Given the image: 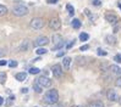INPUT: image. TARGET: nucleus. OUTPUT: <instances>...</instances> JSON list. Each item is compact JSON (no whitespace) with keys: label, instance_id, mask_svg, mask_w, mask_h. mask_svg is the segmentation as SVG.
<instances>
[{"label":"nucleus","instance_id":"nucleus-34","mask_svg":"<svg viewBox=\"0 0 121 107\" xmlns=\"http://www.w3.org/2000/svg\"><path fill=\"white\" fill-rule=\"evenodd\" d=\"M119 31H120V26H119V24H115V26H114V31H112V32H114V33H117Z\"/></svg>","mask_w":121,"mask_h":107},{"label":"nucleus","instance_id":"nucleus-25","mask_svg":"<svg viewBox=\"0 0 121 107\" xmlns=\"http://www.w3.org/2000/svg\"><path fill=\"white\" fill-rule=\"evenodd\" d=\"M97 54H98V56H106L108 55V52L103 49H97Z\"/></svg>","mask_w":121,"mask_h":107},{"label":"nucleus","instance_id":"nucleus-23","mask_svg":"<svg viewBox=\"0 0 121 107\" xmlns=\"http://www.w3.org/2000/svg\"><path fill=\"white\" fill-rule=\"evenodd\" d=\"M28 72H30L31 74H39L40 73V69L38 67H32V68L28 69Z\"/></svg>","mask_w":121,"mask_h":107},{"label":"nucleus","instance_id":"nucleus-32","mask_svg":"<svg viewBox=\"0 0 121 107\" xmlns=\"http://www.w3.org/2000/svg\"><path fill=\"white\" fill-rule=\"evenodd\" d=\"M49 107H65L62 103H59V102H56V103H53V105H49Z\"/></svg>","mask_w":121,"mask_h":107},{"label":"nucleus","instance_id":"nucleus-38","mask_svg":"<svg viewBox=\"0 0 121 107\" xmlns=\"http://www.w3.org/2000/svg\"><path fill=\"white\" fill-rule=\"evenodd\" d=\"M84 13H86L87 16H91V12H89V10H88V9H86V10H84Z\"/></svg>","mask_w":121,"mask_h":107},{"label":"nucleus","instance_id":"nucleus-43","mask_svg":"<svg viewBox=\"0 0 121 107\" xmlns=\"http://www.w3.org/2000/svg\"><path fill=\"white\" fill-rule=\"evenodd\" d=\"M119 8H120V10H121V4H119Z\"/></svg>","mask_w":121,"mask_h":107},{"label":"nucleus","instance_id":"nucleus-18","mask_svg":"<svg viewBox=\"0 0 121 107\" xmlns=\"http://www.w3.org/2000/svg\"><path fill=\"white\" fill-rule=\"evenodd\" d=\"M89 107H104V103L103 101H99V100H97V101H93L89 103Z\"/></svg>","mask_w":121,"mask_h":107},{"label":"nucleus","instance_id":"nucleus-3","mask_svg":"<svg viewBox=\"0 0 121 107\" xmlns=\"http://www.w3.org/2000/svg\"><path fill=\"white\" fill-rule=\"evenodd\" d=\"M30 26H31V28H33V29H35V31H39V29H42V28L44 27V21L42 20V18L35 17V18H33V20L31 21Z\"/></svg>","mask_w":121,"mask_h":107},{"label":"nucleus","instance_id":"nucleus-24","mask_svg":"<svg viewBox=\"0 0 121 107\" xmlns=\"http://www.w3.org/2000/svg\"><path fill=\"white\" fill-rule=\"evenodd\" d=\"M64 45H65V41L62 40V41H60V43H59V44H56V45H54L53 50H60V49H61V48H62Z\"/></svg>","mask_w":121,"mask_h":107},{"label":"nucleus","instance_id":"nucleus-19","mask_svg":"<svg viewBox=\"0 0 121 107\" xmlns=\"http://www.w3.org/2000/svg\"><path fill=\"white\" fill-rule=\"evenodd\" d=\"M18 50H21V51H27V50H28V41L27 40H23L22 44L20 45Z\"/></svg>","mask_w":121,"mask_h":107},{"label":"nucleus","instance_id":"nucleus-5","mask_svg":"<svg viewBox=\"0 0 121 107\" xmlns=\"http://www.w3.org/2000/svg\"><path fill=\"white\" fill-rule=\"evenodd\" d=\"M48 43H49V38L48 37H44V35H42V37H38L37 39L33 41V46L34 48H42V46L47 45Z\"/></svg>","mask_w":121,"mask_h":107},{"label":"nucleus","instance_id":"nucleus-37","mask_svg":"<svg viewBox=\"0 0 121 107\" xmlns=\"http://www.w3.org/2000/svg\"><path fill=\"white\" fill-rule=\"evenodd\" d=\"M21 91H22L23 94H27V92H28V89H27V88H22V90H21Z\"/></svg>","mask_w":121,"mask_h":107},{"label":"nucleus","instance_id":"nucleus-17","mask_svg":"<svg viewBox=\"0 0 121 107\" xmlns=\"http://www.w3.org/2000/svg\"><path fill=\"white\" fill-rule=\"evenodd\" d=\"M8 11H9V9L6 8L5 5L0 4V17H1V16H5L6 13H8Z\"/></svg>","mask_w":121,"mask_h":107},{"label":"nucleus","instance_id":"nucleus-1","mask_svg":"<svg viewBox=\"0 0 121 107\" xmlns=\"http://www.w3.org/2000/svg\"><path fill=\"white\" fill-rule=\"evenodd\" d=\"M44 102L48 103V105H53V103H56L59 101V92L56 89H50L45 92V95L43 97Z\"/></svg>","mask_w":121,"mask_h":107},{"label":"nucleus","instance_id":"nucleus-11","mask_svg":"<svg viewBox=\"0 0 121 107\" xmlns=\"http://www.w3.org/2000/svg\"><path fill=\"white\" fill-rule=\"evenodd\" d=\"M52 41H53L54 45H56V44H59L60 41H62V37L59 33H55V34H53V37H52Z\"/></svg>","mask_w":121,"mask_h":107},{"label":"nucleus","instance_id":"nucleus-10","mask_svg":"<svg viewBox=\"0 0 121 107\" xmlns=\"http://www.w3.org/2000/svg\"><path fill=\"white\" fill-rule=\"evenodd\" d=\"M105 41H106V44H109V45H115L116 44V38L114 37L112 34H109L105 37Z\"/></svg>","mask_w":121,"mask_h":107},{"label":"nucleus","instance_id":"nucleus-45","mask_svg":"<svg viewBox=\"0 0 121 107\" xmlns=\"http://www.w3.org/2000/svg\"><path fill=\"white\" fill-rule=\"evenodd\" d=\"M75 107H77V106H75Z\"/></svg>","mask_w":121,"mask_h":107},{"label":"nucleus","instance_id":"nucleus-4","mask_svg":"<svg viewBox=\"0 0 121 107\" xmlns=\"http://www.w3.org/2000/svg\"><path fill=\"white\" fill-rule=\"evenodd\" d=\"M35 83H38L42 88H49L52 85V80L45 75H39V78H37Z\"/></svg>","mask_w":121,"mask_h":107},{"label":"nucleus","instance_id":"nucleus-29","mask_svg":"<svg viewBox=\"0 0 121 107\" xmlns=\"http://www.w3.org/2000/svg\"><path fill=\"white\" fill-rule=\"evenodd\" d=\"M84 57H77V65H83L84 63Z\"/></svg>","mask_w":121,"mask_h":107},{"label":"nucleus","instance_id":"nucleus-21","mask_svg":"<svg viewBox=\"0 0 121 107\" xmlns=\"http://www.w3.org/2000/svg\"><path fill=\"white\" fill-rule=\"evenodd\" d=\"M88 39H89V34H88V33L82 32V33L80 34V40H81V41H87Z\"/></svg>","mask_w":121,"mask_h":107},{"label":"nucleus","instance_id":"nucleus-22","mask_svg":"<svg viewBox=\"0 0 121 107\" xmlns=\"http://www.w3.org/2000/svg\"><path fill=\"white\" fill-rule=\"evenodd\" d=\"M35 52H37V55H44V54H47L48 52V50L47 49H44V48H37V50H35Z\"/></svg>","mask_w":121,"mask_h":107},{"label":"nucleus","instance_id":"nucleus-20","mask_svg":"<svg viewBox=\"0 0 121 107\" xmlns=\"http://www.w3.org/2000/svg\"><path fill=\"white\" fill-rule=\"evenodd\" d=\"M66 10H67V12H69L70 16H73V15H75V9H73V6L71 5V4H67V5H66Z\"/></svg>","mask_w":121,"mask_h":107},{"label":"nucleus","instance_id":"nucleus-12","mask_svg":"<svg viewBox=\"0 0 121 107\" xmlns=\"http://www.w3.org/2000/svg\"><path fill=\"white\" fill-rule=\"evenodd\" d=\"M71 62H72L71 57H69V56L64 57V60H62V66H64V68H65V69H69L70 66H71Z\"/></svg>","mask_w":121,"mask_h":107},{"label":"nucleus","instance_id":"nucleus-31","mask_svg":"<svg viewBox=\"0 0 121 107\" xmlns=\"http://www.w3.org/2000/svg\"><path fill=\"white\" fill-rule=\"evenodd\" d=\"M92 4H93L94 6H100V5H102V1H100V0H93V1H92Z\"/></svg>","mask_w":121,"mask_h":107},{"label":"nucleus","instance_id":"nucleus-15","mask_svg":"<svg viewBox=\"0 0 121 107\" xmlns=\"http://www.w3.org/2000/svg\"><path fill=\"white\" fill-rule=\"evenodd\" d=\"M15 78H16V80H18V82H25L26 78H27V74L25 72H20V73H17L15 75Z\"/></svg>","mask_w":121,"mask_h":107},{"label":"nucleus","instance_id":"nucleus-30","mask_svg":"<svg viewBox=\"0 0 121 107\" xmlns=\"http://www.w3.org/2000/svg\"><path fill=\"white\" fill-rule=\"evenodd\" d=\"M115 84H116V87H117V88L121 89V77H119L117 79L115 80Z\"/></svg>","mask_w":121,"mask_h":107},{"label":"nucleus","instance_id":"nucleus-39","mask_svg":"<svg viewBox=\"0 0 121 107\" xmlns=\"http://www.w3.org/2000/svg\"><path fill=\"white\" fill-rule=\"evenodd\" d=\"M3 103H4V97H3V96H0V106H1Z\"/></svg>","mask_w":121,"mask_h":107},{"label":"nucleus","instance_id":"nucleus-28","mask_svg":"<svg viewBox=\"0 0 121 107\" xmlns=\"http://www.w3.org/2000/svg\"><path fill=\"white\" fill-rule=\"evenodd\" d=\"M114 61L117 62V63H121V55H115L114 56Z\"/></svg>","mask_w":121,"mask_h":107},{"label":"nucleus","instance_id":"nucleus-27","mask_svg":"<svg viewBox=\"0 0 121 107\" xmlns=\"http://www.w3.org/2000/svg\"><path fill=\"white\" fill-rule=\"evenodd\" d=\"M75 43H76V40H75V39H73V40H71L70 43H67V44H66V49H67V50H70L71 48H72V46L75 45Z\"/></svg>","mask_w":121,"mask_h":107},{"label":"nucleus","instance_id":"nucleus-36","mask_svg":"<svg viewBox=\"0 0 121 107\" xmlns=\"http://www.w3.org/2000/svg\"><path fill=\"white\" fill-rule=\"evenodd\" d=\"M5 65H8V62H6L5 60H1V61H0V66H5Z\"/></svg>","mask_w":121,"mask_h":107},{"label":"nucleus","instance_id":"nucleus-40","mask_svg":"<svg viewBox=\"0 0 121 107\" xmlns=\"http://www.w3.org/2000/svg\"><path fill=\"white\" fill-rule=\"evenodd\" d=\"M56 56H58V57H61V56H64V52L61 51V52H58V55H56Z\"/></svg>","mask_w":121,"mask_h":107},{"label":"nucleus","instance_id":"nucleus-13","mask_svg":"<svg viewBox=\"0 0 121 107\" xmlns=\"http://www.w3.org/2000/svg\"><path fill=\"white\" fill-rule=\"evenodd\" d=\"M71 26H72L73 29H80L81 26H82V22L78 18H75V20H72V22H71Z\"/></svg>","mask_w":121,"mask_h":107},{"label":"nucleus","instance_id":"nucleus-41","mask_svg":"<svg viewBox=\"0 0 121 107\" xmlns=\"http://www.w3.org/2000/svg\"><path fill=\"white\" fill-rule=\"evenodd\" d=\"M4 54H5V52L3 51V50H1V49H0V57H1V56H4Z\"/></svg>","mask_w":121,"mask_h":107},{"label":"nucleus","instance_id":"nucleus-8","mask_svg":"<svg viewBox=\"0 0 121 107\" xmlns=\"http://www.w3.org/2000/svg\"><path fill=\"white\" fill-rule=\"evenodd\" d=\"M49 27H50L53 31H58V29H60V27H61L60 20H59V18H53V20H50V22H49Z\"/></svg>","mask_w":121,"mask_h":107},{"label":"nucleus","instance_id":"nucleus-6","mask_svg":"<svg viewBox=\"0 0 121 107\" xmlns=\"http://www.w3.org/2000/svg\"><path fill=\"white\" fill-rule=\"evenodd\" d=\"M52 72H53V75L55 78H61L62 77V68L59 63H56V65H54L52 67Z\"/></svg>","mask_w":121,"mask_h":107},{"label":"nucleus","instance_id":"nucleus-14","mask_svg":"<svg viewBox=\"0 0 121 107\" xmlns=\"http://www.w3.org/2000/svg\"><path fill=\"white\" fill-rule=\"evenodd\" d=\"M110 71L114 73V74H116V75H120L121 77V68L116 65H111L110 66Z\"/></svg>","mask_w":121,"mask_h":107},{"label":"nucleus","instance_id":"nucleus-35","mask_svg":"<svg viewBox=\"0 0 121 107\" xmlns=\"http://www.w3.org/2000/svg\"><path fill=\"white\" fill-rule=\"evenodd\" d=\"M58 1H59V0H47L48 4H56Z\"/></svg>","mask_w":121,"mask_h":107},{"label":"nucleus","instance_id":"nucleus-9","mask_svg":"<svg viewBox=\"0 0 121 107\" xmlns=\"http://www.w3.org/2000/svg\"><path fill=\"white\" fill-rule=\"evenodd\" d=\"M106 97H108L110 101H112V102H115V101H117L119 100V95H117V92L114 90V89H110L108 92H106Z\"/></svg>","mask_w":121,"mask_h":107},{"label":"nucleus","instance_id":"nucleus-33","mask_svg":"<svg viewBox=\"0 0 121 107\" xmlns=\"http://www.w3.org/2000/svg\"><path fill=\"white\" fill-rule=\"evenodd\" d=\"M88 49H89V45H88V44H86V45H82V46L80 48L81 51H86V50H88Z\"/></svg>","mask_w":121,"mask_h":107},{"label":"nucleus","instance_id":"nucleus-44","mask_svg":"<svg viewBox=\"0 0 121 107\" xmlns=\"http://www.w3.org/2000/svg\"><path fill=\"white\" fill-rule=\"evenodd\" d=\"M34 107H38V106H34Z\"/></svg>","mask_w":121,"mask_h":107},{"label":"nucleus","instance_id":"nucleus-7","mask_svg":"<svg viewBox=\"0 0 121 107\" xmlns=\"http://www.w3.org/2000/svg\"><path fill=\"white\" fill-rule=\"evenodd\" d=\"M105 20L108 21V22L112 26H115L119 23V17L116 15H114V13H106L105 15Z\"/></svg>","mask_w":121,"mask_h":107},{"label":"nucleus","instance_id":"nucleus-26","mask_svg":"<svg viewBox=\"0 0 121 107\" xmlns=\"http://www.w3.org/2000/svg\"><path fill=\"white\" fill-rule=\"evenodd\" d=\"M9 67H11V68H15V67H17V61H15V60H11L9 63Z\"/></svg>","mask_w":121,"mask_h":107},{"label":"nucleus","instance_id":"nucleus-16","mask_svg":"<svg viewBox=\"0 0 121 107\" xmlns=\"http://www.w3.org/2000/svg\"><path fill=\"white\" fill-rule=\"evenodd\" d=\"M33 90H34V92H37V94H40V92L43 91V88H42L38 83L34 82V83H33Z\"/></svg>","mask_w":121,"mask_h":107},{"label":"nucleus","instance_id":"nucleus-42","mask_svg":"<svg viewBox=\"0 0 121 107\" xmlns=\"http://www.w3.org/2000/svg\"><path fill=\"white\" fill-rule=\"evenodd\" d=\"M117 101L120 102V105H121V97H119V100H117Z\"/></svg>","mask_w":121,"mask_h":107},{"label":"nucleus","instance_id":"nucleus-2","mask_svg":"<svg viewBox=\"0 0 121 107\" xmlns=\"http://www.w3.org/2000/svg\"><path fill=\"white\" fill-rule=\"evenodd\" d=\"M12 13L17 17H22V16H26L28 13V8L22 4H16L15 6L12 8Z\"/></svg>","mask_w":121,"mask_h":107}]
</instances>
